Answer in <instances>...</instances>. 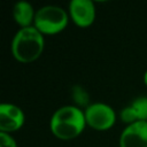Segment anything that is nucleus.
<instances>
[{"instance_id":"nucleus-9","label":"nucleus","mask_w":147,"mask_h":147,"mask_svg":"<svg viewBox=\"0 0 147 147\" xmlns=\"http://www.w3.org/2000/svg\"><path fill=\"white\" fill-rule=\"evenodd\" d=\"M130 106L136 113V116L139 122H147V96L136 98Z\"/></svg>"},{"instance_id":"nucleus-7","label":"nucleus","mask_w":147,"mask_h":147,"mask_svg":"<svg viewBox=\"0 0 147 147\" xmlns=\"http://www.w3.org/2000/svg\"><path fill=\"white\" fill-rule=\"evenodd\" d=\"M119 147H147V122L126 125L119 136Z\"/></svg>"},{"instance_id":"nucleus-5","label":"nucleus","mask_w":147,"mask_h":147,"mask_svg":"<svg viewBox=\"0 0 147 147\" xmlns=\"http://www.w3.org/2000/svg\"><path fill=\"white\" fill-rule=\"evenodd\" d=\"M68 14L76 26L86 29L94 23L96 9L92 0H71L68 6Z\"/></svg>"},{"instance_id":"nucleus-11","label":"nucleus","mask_w":147,"mask_h":147,"mask_svg":"<svg viewBox=\"0 0 147 147\" xmlns=\"http://www.w3.org/2000/svg\"><path fill=\"white\" fill-rule=\"evenodd\" d=\"M119 117H121L122 122L125 123L126 125H130V124H133V123H136V122H139L138 118H137V116H136L134 110L132 109V107H131L130 105L126 106V107H124V108L121 110Z\"/></svg>"},{"instance_id":"nucleus-1","label":"nucleus","mask_w":147,"mask_h":147,"mask_svg":"<svg viewBox=\"0 0 147 147\" xmlns=\"http://www.w3.org/2000/svg\"><path fill=\"white\" fill-rule=\"evenodd\" d=\"M86 126L84 109L75 105H65L57 108L49 119L52 134L64 141L79 137Z\"/></svg>"},{"instance_id":"nucleus-8","label":"nucleus","mask_w":147,"mask_h":147,"mask_svg":"<svg viewBox=\"0 0 147 147\" xmlns=\"http://www.w3.org/2000/svg\"><path fill=\"white\" fill-rule=\"evenodd\" d=\"M36 11L37 10H34L30 2L21 0L15 2L13 7V18L15 23L20 26V29L33 26Z\"/></svg>"},{"instance_id":"nucleus-3","label":"nucleus","mask_w":147,"mask_h":147,"mask_svg":"<svg viewBox=\"0 0 147 147\" xmlns=\"http://www.w3.org/2000/svg\"><path fill=\"white\" fill-rule=\"evenodd\" d=\"M69 20L68 10L60 6L47 5L37 9L33 26L42 36H54L67 28Z\"/></svg>"},{"instance_id":"nucleus-13","label":"nucleus","mask_w":147,"mask_h":147,"mask_svg":"<svg viewBox=\"0 0 147 147\" xmlns=\"http://www.w3.org/2000/svg\"><path fill=\"white\" fill-rule=\"evenodd\" d=\"M142 82H144V84H145V86L147 87V70L144 72V76H142Z\"/></svg>"},{"instance_id":"nucleus-10","label":"nucleus","mask_w":147,"mask_h":147,"mask_svg":"<svg viewBox=\"0 0 147 147\" xmlns=\"http://www.w3.org/2000/svg\"><path fill=\"white\" fill-rule=\"evenodd\" d=\"M71 95H72V100L76 102L75 106H77L79 108L84 107V109H85L88 105H91L88 93L83 87H80V86H74Z\"/></svg>"},{"instance_id":"nucleus-2","label":"nucleus","mask_w":147,"mask_h":147,"mask_svg":"<svg viewBox=\"0 0 147 147\" xmlns=\"http://www.w3.org/2000/svg\"><path fill=\"white\" fill-rule=\"evenodd\" d=\"M45 48V36L34 26L18 29L11 40V55L20 63H31L40 57Z\"/></svg>"},{"instance_id":"nucleus-4","label":"nucleus","mask_w":147,"mask_h":147,"mask_svg":"<svg viewBox=\"0 0 147 147\" xmlns=\"http://www.w3.org/2000/svg\"><path fill=\"white\" fill-rule=\"evenodd\" d=\"M86 125L95 131H108L116 123V113L111 106L105 102H91L85 109Z\"/></svg>"},{"instance_id":"nucleus-12","label":"nucleus","mask_w":147,"mask_h":147,"mask_svg":"<svg viewBox=\"0 0 147 147\" xmlns=\"http://www.w3.org/2000/svg\"><path fill=\"white\" fill-rule=\"evenodd\" d=\"M0 147H17V142L11 134L0 132Z\"/></svg>"},{"instance_id":"nucleus-6","label":"nucleus","mask_w":147,"mask_h":147,"mask_svg":"<svg viewBox=\"0 0 147 147\" xmlns=\"http://www.w3.org/2000/svg\"><path fill=\"white\" fill-rule=\"evenodd\" d=\"M25 122V115L21 107L3 102L0 105V132L14 133L22 129Z\"/></svg>"}]
</instances>
